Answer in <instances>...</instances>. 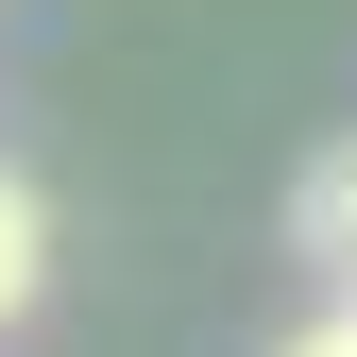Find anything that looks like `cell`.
<instances>
[{
  "label": "cell",
  "mask_w": 357,
  "mask_h": 357,
  "mask_svg": "<svg viewBox=\"0 0 357 357\" xmlns=\"http://www.w3.org/2000/svg\"><path fill=\"white\" fill-rule=\"evenodd\" d=\"M289 357H357V306H324V324H306V340H289Z\"/></svg>",
  "instance_id": "3"
},
{
  "label": "cell",
  "mask_w": 357,
  "mask_h": 357,
  "mask_svg": "<svg viewBox=\"0 0 357 357\" xmlns=\"http://www.w3.org/2000/svg\"><path fill=\"white\" fill-rule=\"evenodd\" d=\"M34 289H52V204H34L17 170H0V324H17Z\"/></svg>",
  "instance_id": "2"
},
{
  "label": "cell",
  "mask_w": 357,
  "mask_h": 357,
  "mask_svg": "<svg viewBox=\"0 0 357 357\" xmlns=\"http://www.w3.org/2000/svg\"><path fill=\"white\" fill-rule=\"evenodd\" d=\"M289 238L324 255L340 289H357V137H340V153H306V188H289Z\"/></svg>",
  "instance_id": "1"
}]
</instances>
